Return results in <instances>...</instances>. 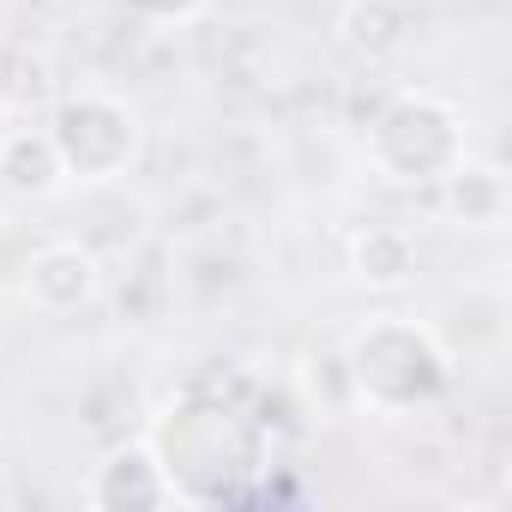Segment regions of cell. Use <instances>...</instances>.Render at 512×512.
Wrapping results in <instances>:
<instances>
[{"mask_svg": "<svg viewBox=\"0 0 512 512\" xmlns=\"http://www.w3.org/2000/svg\"><path fill=\"white\" fill-rule=\"evenodd\" d=\"M31 284L43 290V302L55 296V308H67V302H85L91 296L97 266H91V253H79V247H49L43 260L31 266Z\"/></svg>", "mask_w": 512, "mask_h": 512, "instance_id": "obj_1", "label": "cell"}]
</instances>
